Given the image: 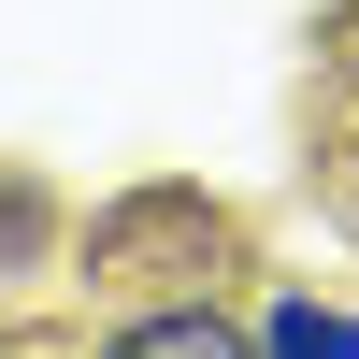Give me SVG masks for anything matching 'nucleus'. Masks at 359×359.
I'll return each instance as SVG.
<instances>
[{"label": "nucleus", "mask_w": 359, "mask_h": 359, "mask_svg": "<svg viewBox=\"0 0 359 359\" xmlns=\"http://www.w3.org/2000/svg\"><path fill=\"white\" fill-rule=\"evenodd\" d=\"M101 359H259V345L230 331L216 302H158V316H130V331H101Z\"/></svg>", "instance_id": "f257e3e1"}, {"label": "nucleus", "mask_w": 359, "mask_h": 359, "mask_svg": "<svg viewBox=\"0 0 359 359\" xmlns=\"http://www.w3.org/2000/svg\"><path fill=\"white\" fill-rule=\"evenodd\" d=\"M259 359H359V316H331V302H273V316H259Z\"/></svg>", "instance_id": "f03ea898"}, {"label": "nucleus", "mask_w": 359, "mask_h": 359, "mask_svg": "<svg viewBox=\"0 0 359 359\" xmlns=\"http://www.w3.org/2000/svg\"><path fill=\"white\" fill-rule=\"evenodd\" d=\"M29 230H43V201H29V187H0V259H15Z\"/></svg>", "instance_id": "7ed1b4c3"}, {"label": "nucleus", "mask_w": 359, "mask_h": 359, "mask_svg": "<svg viewBox=\"0 0 359 359\" xmlns=\"http://www.w3.org/2000/svg\"><path fill=\"white\" fill-rule=\"evenodd\" d=\"M0 359H43V345H0Z\"/></svg>", "instance_id": "20e7f679"}]
</instances>
